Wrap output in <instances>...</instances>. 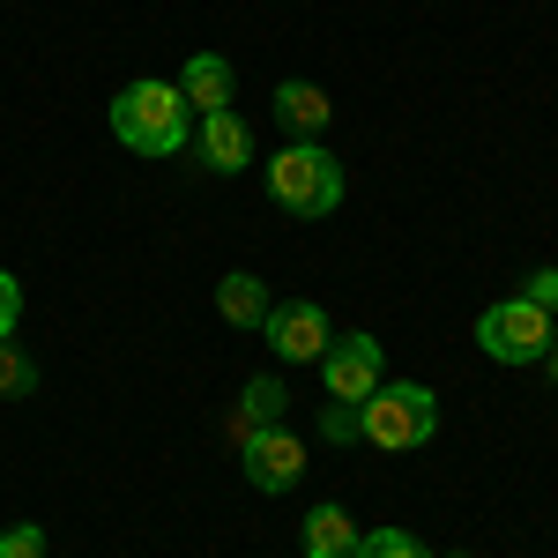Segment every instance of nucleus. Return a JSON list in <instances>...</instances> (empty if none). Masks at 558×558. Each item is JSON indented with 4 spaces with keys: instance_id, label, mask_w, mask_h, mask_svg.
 Instances as JSON below:
<instances>
[{
    "instance_id": "f257e3e1",
    "label": "nucleus",
    "mask_w": 558,
    "mask_h": 558,
    "mask_svg": "<svg viewBox=\"0 0 558 558\" xmlns=\"http://www.w3.org/2000/svg\"><path fill=\"white\" fill-rule=\"evenodd\" d=\"M112 134H120V149H134V157H179L194 142V105L179 97V83L142 75V83H128L112 97Z\"/></svg>"
},
{
    "instance_id": "f03ea898",
    "label": "nucleus",
    "mask_w": 558,
    "mask_h": 558,
    "mask_svg": "<svg viewBox=\"0 0 558 558\" xmlns=\"http://www.w3.org/2000/svg\"><path fill=\"white\" fill-rule=\"evenodd\" d=\"M439 432V395L417 380H380L357 402V439L380 447V454H410Z\"/></svg>"
},
{
    "instance_id": "7ed1b4c3",
    "label": "nucleus",
    "mask_w": 558,
    "mask_h": 558,
    "mask_svg": "<svg viewBox=\"0 0 558 558\" xmlns=\"http://www.w3.org/2000/svg\"><path fill=\"white\" fill-rule=\"evenodd\" d=\"M268 194L291 216H328L343 209V165L320 142H291L283 157H268Z\"/></svg>"
},
{
    "instance_id": "20e7f679",
    "label": "nucleus",
    "mask_w": 558,
    "mask_h": 558,
    "mask_svg": "<svg viewBox=\"0 0 558 558\" xmlns=\"http://www.w3.org/2000/svg\"><path fill=\"white\" fill-rule=\"evenodd\" d=\"M476 350L492 357V365H544V350H551V313L529 299H499L476 313Z\"/></svg>"
},
{
    "instance_id": "39448f33",
    "label": "nucleus",
    "mask_w": 558,
    "mask_h": 558,
    "mask_svg": "<svg viewBox=\"0 0 558 558\" xmlns=\"http://www.w3.org/2000/svg\"><path fill=\"white\" fill-rule=\"evenodd\" d=\"M320 380H328V402H350V410H357V402L387 380L380 343H373V336H336V343L320 350Z\"/></svg>"
},
{
    "instance_id": "423d86ee",
    "label": "nucleus",
    "mask_w": 558,
    "mask_h": 558,
    "mask_svg": "<svg viewBox=\"0 0 558 558\" xmlns=\"http://www.w3.org/2000/svg\"><path fill=\"white\" fill-rule=\"evenodd\" d=\"M260 336H268V350H276L283 365H320V350L336 343V328H328V313H320L313 299L268 305V320H260Z\"/></svg>"
},
{
    "instance_id": "0eeeda50",
    "label": "nucleus",
    "mask_w": 558,
    "mask_h": 558,
    "mask_svg": "<svg viewBox=\"0 0 558 558\" xmlns=\"http://www.w3.org/2000/svg\"><path fill=\"white\" fill-rule=\"evenodd\" d=\"M239 470H246L254 492H291L305 476V439L283 432V425H268V432H254V439H239Z\"/></svg>"
},
{
    "instance_id": "6e6552de",
    "label": "nucleus",
    "mask_w": 558,
    "mask_h": 558,
    "mask_svg": "<svg viewBox=\"0 0 558 558\" xmlns=\"http://www.w3.org/2000/svg\"><path fill=\"white\" fill-rule=\"evenodd\" d=\"M194 149H202L209 172H246L254 165V128L239 112H202L194 120Z\"/></svg>"
},
{
    "instance_id": "1a4fd4ad",
    "label": "nucleus",
    "mask_w": 558,
    "mask_h": 558,
    "mask_svg": "<svg viewBox=\"0 0 558 558\" xmlns=\"http://www.w3.org/2000/svg\"><path fill=\"white\" fill-rule=\"evenodd\" d=\"M179 97L194 105V120H202V112H231V60L194 52V60H186V75H179Z\"/></svg>"
},
{
    "instance_id": "9d476101",
    "label": "nucleus",
    "mask_w": 558,
    "mask_h": 558,
    "mask_svg": "<svg viewBox=\"0 0 558 558\" xmlns=\"http://www.w3.org/2000/svg\"><path fill=\"white\" fill-rule=\"evenodd\" d=\"M283 410H291V387L276 380V373H260V380H246V395H239V417H231V432H239V439H254V432L283 425Z\"/></svg>"
},
{
    "instance_id": "9b49d317",
    "label": "nucleus",
    "mask_w": 558,
    "mask_h": 558,
    "mask_svg": "<svg viewBox=\"0 0 558 558\" xmlns=\"http://www.w3.org/2000/svg\"><path fill=\"white\" fill-rule=\"evenodd\" d=\"M216 313H223L231 328H260V320H268V283L246 276V268H231V276L216 283Z\"/></svg>"
},
{
    "instance_id": "f8f14e48",
    "label": "nucleus",
    "mask_w": 558,
    "mask_h": 558,
    "mask_svg": "<svg viewBox=\"0 0 558 558\" xmlns=\"http://www.w3.org/2000/svg\"><path fill=\"white\" fill-rule=\"evenodd\" d=\"M328 112H336V105H328L320 83H276V120H283L291 134H320Z\"/></svg>"
},
{
    "instance_id": "ddd939ff",
    "label": "nucleus",
    "mask_w": 558,
    "mask_h": 558,
    "mask_svg": "<svg viewBox=\"0 0 558 558\" xmlns=\"http://www.w3.org/2000/svg\"><path fill=\"white\" fill-rule=\"evenodd\" d=\"M357 551V521L343 507H313L305 514V558H350Z\"/></svg>"
},
{
    "instance_id": "4468645a",
    "label": "nucleus",
    "mask_w": 558,
    "mask_h": 558,
    "mask_svg": "<svg viewBox=\"0 0 558 558\" xmlns=\"http://www.w3.org/2000/svg\"><path fill=\"white\" fill-rule=\"evenodd\" d=\"M350 558H425V544H417L410 529H365Z\"/></svg>"
},
{
    "instance_id": "2eb2a0df",
    "label": "nucleus",
    "mask_w": 558,
    "mask_h": 558,
    "mask_svg": "<svg viewBox=\"0 0 558 558\" xmlns=\"http://www.w3.org/2000/svg\"><path fill=\"white\" fill-rule=\"evenodd\" d=\"M31 387H38V365L15 343H0V402H15V395H31Z\"/></svg>"
},
{
    "instance_id": "dca6fc26",
    "label": "nucleus",
    "mask_w": 558,
    "mask_h": 558,
    "mask_svg": "<svg viewBox=\"0 0 558 558\" xmlns=\"http://www.w3.org/2000/svg\"><path fill=\"white\" fill-rule=\"evenodd\" d=\"M0 558H45V529L38 521H15V529L0 536Z\"/></svg>"
},
{
    "instance_id": "f3484780",
    "label": "nucleus",
    "mask_w": 558,
    "mask_h": 558,
    "mask_svg": "<svg viewBox=\"0 0 558 558\" xmlns=\"http://www.w3.org/2000/svg\"><path fill=\"white\" fill-rule=\"evenodd\" d=\"M15 320H23V283H15V276L0 268V343L15 336Z\"/></svg>"
},
{
    "instance_id": "a211bd4d",
    "label": "nucleus",
    "mask_w": 558,
    "mask_h": 558,
    "mask_svg": "<svg viewBox=\"0 0 558 558\" xmlns=\"http://www.w3.org/2000/svg\"><path fill=\"white\" fill-rule=\"evenodd\" d=\"M521 299H529V305H544V313H558V268H536V276L521 283Z\"/></svg>"
},
{
    "instance_id": "6ab92c4d",
    "label": "nucleus",
    "mask_w": 558,
    "mask_h": 558,
    "mask_svg": "<svg viewBox=\"0 0 558 558\" xmlns=\"http://www.w3.org/2000/svg\"><path fill=\"white\" fill-rule=\"evenodd\" d=\"M328 439H357V410H350V402L328 410Z\"/></svg>"
},
{
    "instance_id": "aec40b11",
    "label": "nucleus",
    "mask_w": 558,
    "mask_h": 558,
    "mask_svg": "<svg viewBox=\"0 0 558 558\" xmlns=\"http://www.w3.org/2000/svg\"><path fill=\"white\" fill-rule=\"evenodd\" d=\"M544 365H551V373H558V336H551V350H544Z\"/></svg>"
},
{
    "instance_id": "412c9836",
    "label": "nucleus",
    "mask_w": 558,
    "mask_h": 558,
    "mask_svg": "<svg viewBox=\"0 0 558 558\" xmlns=\"http://www.w3.org/2000/svg\"><path fill=\"white\" fill-rule=\"evenodd\" d=\"M454 558H462V551H454Z\"/></svg>"
}]
</instances>
